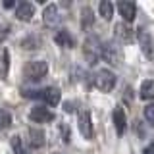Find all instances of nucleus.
Instances as JSON below:
<instances>
[{
    "mask_svg": "<svg viewBox=\"0 0 154 154\" xmlns=\"http://www.w3.org/2000/svg\"><path fill=\"white\" fill-rule=\"evenodd\" d=\"M25 96L27 98H41L48 106H58L60 98H62V93L56 87H45L41 91H25Z\"/></svg>",
    "mask_w": 154,
    "mask_h": 154,
    "instance_id": "obj_1",
    "label": "nucleus"
},
{
    "mask_svg": "<svg viewBox=\"0 0 154 154\" xmlns=\"http://www.w3.org/2000/svg\"><path fill=\"white\" fill-rule=\"evenodd\" d=\"M93 81H94V87L100 93H110L116 87V83H118V77H116V73L112 69H104L102 67V69H96Z\"/></svg>",
    "mask_w": 154,
    "mask_h": 154,
    "instance_id": "obj_2",
    "label": "nucleus"
},
{
    "mask_svg": "<svg viewBox=\"0 0 154 154\" xmlns=\"http://www.w3.org/2000/svg\"><path fill=\"white\" fill-rule=\"evenodd\" d=\"M48 73V64L45 60H33L27 62L23 67V77L27 81H41L42 77H46Z\"/></svg>",
    "mask_w": 154,
    "mask_h": 154,
    "instance_id": "obj_3",
    "label": "nucleus"
},
{
    "mask_svg": "<svg viewBox=\"0 0 154 154\" xmlns=\"http://www.w3.org/2000/svg\"><path fill=\"white\" fill-rule=\"evenodd\" d=\"M100 58H102L104 62H108V64H112V66H122L123 52L116 42L106 41V42H102V48H100Z\"/></svg>",
    "mask_w": 154,
    "mask_h": 154,
    "instance_id": "obj_4",
    "label": "nucleus"
},
{
    "mask_svg": "<svg viewBox=\"0 0 154 154\" xmlns=\"http://www.w3.org/2000/svg\"><path fill=\"white\" fill-rule=\"evenodd\" d=\"M77 127H79V133L83 139H87V141L93 139V118H91L89 110H81L77 114Z\"/></svg>",
    "mask_w": 154,
    "mask_h": 154,
    "instance_id": "obj_5",
    "label": "nucleus"
},
{
    "mask_svg": "<svg viewBox=\"0 0 154 154\" xmlns=\"http://www.w3.org/2000/svg\"><path fill=\"white\" fill-rule=\"evenodd\" d=\"M137 38H139V45H141L143 54L146 56L148 60H154V37L146 31V29H139Z\"/></svg>",
    "mask_w": 154,
    "mask_h": 154,
    "instance_id": "obj_6",
    "label": "nucleus"
},
{
    "mask_svg": "<svg viewBox=\"0 0 154 154\" xmlns=\"http://www.w3.org/2000/svg\"><path fill=\"white\" fill-rule=\"evenodd\" d=\"M29 119L35 123H50L56 119L54 112H52L50 108H45V106H35V108H31V112H29Z\"/></svg>",
    "mask_w": 154,
    "mask_h": 154,
    "instance_id": "obj_7",
    "label": "nucleus"
},
{
    "mask_svg": "<svg viewBox=\"0 0 154 154\" xmlns=\"http://www.w3.org/2000/svg\"><path fill=\"white\" fill-rule=\"evenodd\" d=\"M100 48H102V42L96 37H89L85 41V56H87V62L91 66L96 64V60L100 58Z\"/></svg>",
    "mask_w": 154,
    "mask_h": 154,
    "instance_id": "obj_8",
    "label": "nucleus"
},
{
    "mask_svg": "<svg viewBox=\"0 0 154 154\" xmlns=\"http://www.w3.org/2000/svg\"><path fill=\"white\" fill-rule=\"evenodd\" d=\"M62 21V16H60V10H58L56 4H48L42 12V23L46 27H56L58 23Z\"/></svg>",
    "mask_w": 154,
    "mask_h": 154,
    "instance_id": "obj_9",
    "label": "nucleus"
},
{
    "mask_svg": "<svg viewBox=\"0 0 154 154\" xmlns=\"http://www.w3.org/2000/svg\"><path fill=\"white\" fill-rule=\"evenodd\" d=\"M118 12H119V16L123 17L125 23H131L133 19L137 17V6H135L133 2H129V0L118 2Z\"/></svg>",
    "mask_w": 154,
    "mask_h": 154,
    "instance_id": "obj_10",
    "label": "nucleus"
},
{
    "mask_svg": "<svg viewBox=\"0 0 154 154\" xmlns=\"http://www.w3.org/2000/svg\"><path fill=\"white\" fill-rule=\"evenodd\" d=\"M33 16H35V6L31 2H19L16 6V17L19 21H31Z\"/></svg>",
    "mask_w": 154,
    "mask_h": 154,
    "instance_id": "obj_11",
    "label": "nucleus"
},
{
    "mask_svg": "<svg viewBox=\"0 0 154 154\" xmlns=\"http://www.w3.org/2000/svg\"><path fill=\"white\" fill-rule=\"evenodd\" d=\"M29 144H31L33 148H42L45 146V131H42L41 127H29Z\"/></svg>",
    "mask_w": 154,
    "mask_h": 154,
    "instance_id": "obj_12",
    "label": "nucleus"
},
{
    "mask_svg": "<svg viewBox=\"0 0 154 154\" xmlns=\"http://www.w3.org/2000/svg\"><path fill=\"white\" fill-rule=\"evenodd\" d=\"M112 118H114V125H116V133L123 135L125 127H127V119H125V112H123L122 106H116V108H114Z\"/></svg>",
    "mask_w": 154,
    "mask_h": 154,
    "instance_id": "obj_13",
    "label": "nucleus"
},
{
    "mask_svg": "<svg viewBox=\"0 0 154 154\" xmlns=\"http://www.w3.org/2000/svg\"><path fill=\"white\" fill-rule=\"evenodd\" d=\"M116 38L118 41H122V42H131L133 41V37H135V33H133V29L129 27V23H118L116 25Z\"/></svg>",
    "mask_w": 154,
    "mask_h": 154,
    "instance_id": "obj_14",
    "label": "nucleus"
},
{
    "mask_svg": "<svg viewBox=\"0 0 154 154\" xmlns=\"http://www.w3.org/2000/svg\"><path fill=\"white\" fill-rule=\"evenodd\" d=\"M54 41H56V45H60V46H64V48H73L75 46V37L71 35L69 31H66V29L56 31Z\"/></svg>",
    "mask_w": 154,
    "mask_h": 154,
    "instance_id": "obj_15",
    "label": "nucleus"
},
{
    "mask_svg": "<svg viewBox=\"0 0 154 154\" xmlns=\"http://www.w3.org/2000/svg\"><path fill=\"white\" fill-rule=\"evenodd\" d=\"M139 96L143 100H154V79H144L139 89Z\"/></svg>",
    "mask_w": 154,
    "mask_h": 154,
    "instance_id": "obj_16",
    "label": "nucleus"
},
{
    "mask_svg": "<svg viewBox=\"0 0 154 154\" xmlns=\"http://www.w3.org/2000/svg\"><path fill=\"white\" fill-rule=\"evenodd\" d=\"M94 23V16H93V10L89 6L81 8V29H85V31H89L91 27H93Z\"/></svg>",
    "mask_w": 154,
    "mask_h": 154,
    "instance_id": "obj_17",
    "label": "nucleus"
},
{
    "mask_svg": "<svg viewBox=\"0 0 154 154\" xmlns=\"http://www.w3.org/2000/svg\"><path fill=\"white\" fill-rule=\"evenodd\" d=\"M98 14L102 16L104 21H110L114 16V4L110 2V0H102V2L98 4Z\"/></svg>",
    "mask_w": 154,
    "mask_h": 154,
    "instance_id": "obj_18",
    "label": "nucleus"
},
{
    "mask_svg": "<svg viewBox=\"0 0 154 154\" xmlns=\"http://www.w3.org/2000/svg\"><path fill=\"white\" fill-rule=\"evenodd\" d=\"M8 66H10V52L4 48L0 52V79H4L8 75Z\"/></svg>",
    "mask_w": 154,
    "mask_h": 154,
    "instance_id": "obj_19",
    "label": "nucleus"
},
{
    "mask_svg": "<svg viewBox=\"0 0 154 154\" xmlns=\"http://www.w3.org/2000/svg\"><path fill=\"white\" fill-rule=\"evenodd\" d=\"M10 143H12V148H14V152H16V154H29V150L25 148V144H23V141H21L19 135H14Z\"/></svg>",
    "mask_w": 154,
    "mask_h": 154,
    "instance_id": "obj_20",
    "label": "nucleus"
},
{
    "mask_svg": "<svg viewBox=\"0 0 154 154\" xmlns=\"http://www.w3.org/2000/svg\"><path fill=\"white\" fill-rule=\"evenodd\" d=\"M10 125H12V114L6 110H0V131L8 129Z\"/></svg>",
    "mask_w": 154,
    "mask_h": 154,
    "instance_id": "obj_21",
    "label": "nucleus"
},
{
    "mask_svg": "<svg viewBox=\"0 0 154 154\" xmlns=\"http://www.w3.org/2000/svg\"><path fill=\"white\" fill-rule=\"evenodd\" d=\"M21 46L27 48V50H29V48H38V46H41V38L35 37V35L29 37V38H23V41H21Z\"/></svg>",
    "mask_w": 154,
    "mask_h": 154,
    "instance_id": "obj_22",
    "label": "nucleus"
},
{
    "mask_svg": "<svg viewBox=\"0 0 154 154\" xmlns=\"http://www.w3.org/2000/svg\"><path fill=\"white\" fill-rule=\"evenodd\" d=\"M143 116H144V119H146V123L150 125V127H154V104H146V106H144Z\"/></svg>",
    "mask_w": 154,
    "mask_h": 154,
    "instance_id": "obj_23",
    "label": "nucleus"
},
{
    "mask_svg": "<svg viewBox=\"0 0 154 154\" xmlns=\"http://www.w3.org/2000/svg\"><path fill=\"white\" fill-rule=\"evenodd\" d=\"M62 141L64 143H69V127H67V125H62Z\"/></svg>",
    "mask_w": 154,
    "mask_h": 154,
    "instance_id": "obj_24",
    "label": "nucleus"
},
{
    "mask_svg": "<svg viewBox=\"0 0 154 154\" xmlns=\"http://www.w3.org/2000/svg\"><path fill=\"white\" fill-rule=\"evenodd\" d=\"M143 154H154V143H150V144H148V146L143 150Z\"/></svg>",
    "mask_w": 154,
    "mask_h": 154,
    "instance_id": "obj_25",
    "label": "nucleus"
},
{
    "mask_svg": "<svg viewBox=\"0 0 154 154\" xmlns=\"http://www.w3.org/2000/svg\"><path fill=\"white\" fill-rule=\"evenodd\" d=\"M14 6H16V4H14L12 0H6V2H4V8H14Z\"/></svg>",
    "mask_w": 154,
    "mask_h": 154,
    "instance_id": "obj_26",
    "label": "nucleus"
}]
</instances>
